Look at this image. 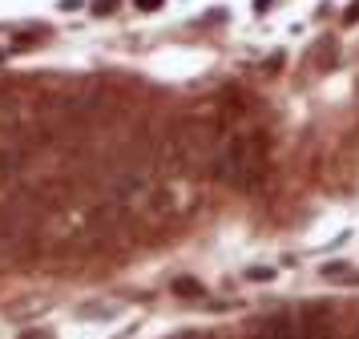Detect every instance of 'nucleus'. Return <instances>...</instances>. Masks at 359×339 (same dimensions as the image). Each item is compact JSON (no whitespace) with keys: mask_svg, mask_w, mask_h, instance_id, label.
Wrapping results in <instances>:
<instances>
[{"mask_svg":"<svg viewBox=\"0 0 359 339\" xmlns=\"http://www.w3.org/2000/svg\"><path fill=\"white\" fill-rule=\"evenodd\" d=\"M250 339H335L331 307L303 303L291 311H278V315H266Z\"/></svg>","mask_w":359,"mask_h":339,"instance_id":"obj_2","label":"nucleus"},{"mask_svg":"<svg viewBox=\"0 0 359 339\" xmlns=\"http://www.w3.org/2000/svg\"><path fill=\"white\" fill-rule=\"evenodd\" d=\"M347 20H359V0L351 4V8H347Z\"/></svg>","mask_w":359,"mask_h":339,"instance_id":"obj_5","label":"nucleus"},{"mask_svg":"<svg viewBox=\"0 0 359 339\" xmlns=\"http://www.w3.org/2000/svg\"><path fill=\"white\" fill-rule=\"evenodd\" d=\"M271 166V145L259 129H234L214 149V174L230 190H255Z\"/></svg>","mask_w":359,"mask_h":339,"instance_id":"obj_1","label":"nucleus"},{"mask_svg":"<svg viewBox=\"0 0 359 339\" xmlns=\"http://www.w3.org/2000/svg\"><path fill=\"white\" fill-rule=\"evenodd\" d=\"M133 4H137L142 13H149V8H162V0H133Z\"/></svg>","mask_w":359,"mask_h":339,"instance_id":"obj_4","label":"nucleus"},{"mask_svg":"<svg viewBox=\"0 0 359 339\" xmlns=\"http://www.w3.org/2000/svg\"><path fill=\"white\" fill-rule=\"evenodd\" d=\"M174 291H178V295H202V287H198V283H190V279H178V283H174Z\"/></svg>","mask_w":359,"mask_h":339,"instance_id":"obj_3","label":"nucleus"}]
</instances>
